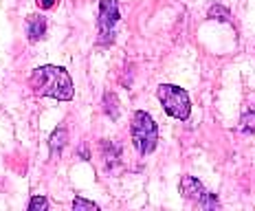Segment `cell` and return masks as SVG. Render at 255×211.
I'll return each instance as SVG.
<instances>
[{"label":"cell","mask_w":255,"mask_h":211,"mask_svg":"<svg viewBox=\"0 0 255 211\" xmlns=\"http://www.w3.org/2000/svg\"><path fill=\"white\" fill-rule=\"evenodd\" d=\"M29 86L40 97H51V99H57V102H71L73 95H75L73 79L62 66L35 68L29 77Z\"/></svg>","instance_id":"6da1fadb"},{"label":"cell","mask_w":255,"mask_h":211,"mask_svg":"<svg viewBox=\"0 0 255 211\" xmlns=\"http://www.w3.org/2000/svg\"><path fill=\"white\" fill-rule=\"evenodd\" d=\"M130 134H132V143H134L139 154H152V152L156 150L158 128L145 110H136V112L132 114Z\"/></svg>","instance_id":"7a4b0ae2"},{"label":"cell","mask_w":255,"mask_h":211,"mask_svg":"<svg viewBox=\"0 0 255 211\" xmlns=\"http://www.w3.org/2000/svg\"><path fill=\"white\" fill-rule=\"evenodd\" d=\"M156 97L158 102L163 104L165 112L174 119L185 121L191 112V104H189V95L183 91V88L174 86V84H161L156 88Z\"/></svg>","instance_id":"3957f363"},{"label":"cell","mask_w":255,"mask_h":211,"mask_svg":"<svg viewBox=\"0 0 255 211\" xmlns=\"http://www.w3.org/2000/svg\"><path fill=\"white\" fill-rule=\"evenodd\" d=\"M119 24V4L117 0H102L99 4V44H113Z\"/></svg>","instance_id":"277c9868"},{"label":"cell","mask_w":255,"mask_h":211,"mask_svg":"<svg viewBox=\"0 0 255 211\" xmlns=\"http://www.w3.org/2000/svg\"><path fill=\"white\" fill-rule=\"evenodd\" d=\"M180 192L187 200H194V203H200L203 207H216V198L211 196L209 192L203 187V183L194 176H183L180 178Z\"/></svg>","instance_id":"5b68a950"},{"label":"cell","mask_w":255,"mask_h":211,"mask_svg":"<svg viewBox=\"0 0 255 211\" xmlns=\"http://www.w3.org/2000/svg\"><path fill=\"white\" fill-rule=\"evenodd\" d=\"M26 35H29V42H40L46 35V18L44 15H29L26 18Z\"/></svg>","instance_id":"8992f818"},{"label":"cell","mask_w":255,"mask_h":211,"mask_svg":"<svg viewBox=\"0 0 255 211\" xmlns=\"http://www.w3.org/2000/svg\"><path fill=\"white\" fill-rule=\"evenodd\" d=\"M66 143H68L66 130H64V128H57V130L51 134V141H49V145H51V158H60L62 150L66 147Z\"/></svg>","instance_id":"52a82bcc"},{"label":"cell","mask_w":255,"mask_h":211,"mask_svg":"<svg viewBox=\"0 0 255 211\" xmlns=\"http://www.w3.org/2000/svg\"><path fill=\"white\" fill-rule=\"evenodd\" d=\"M104 110L110 114L113 119L119 117V108H117V97L113 93H106V97H104Z\"/></svg>","instance_id":"ba28073f"},{"label":"cell","mask_w":255,"mask_h":211,"mask_svg":"<svg viewBox=\"0 0 255 211\" xmlns=\"http://www.w3.org/2000/svg\"><path fill=\"white\" fill-rule=\"evenodd\" d=\"M49 209V200L44 196H33L29 203V211H46Z\"/></svg>","instance_id":"9c48e42d"},{"label":"cell","mask_w":255,"mask_h":211,"mask_svg":"<svg viewBox=\"0 0 255 211\" xmlns=\"http://www.w3.org/2000/svg\"><path fill=\"white\" fill-rule=\"evenodd\" d=\"M73 209H75V211H97L99 207L95 203H90V200L75 198V200H73Z\"/></svg>","instance_id":"30bf717a"},{"label":"cell","mask_w":255,"mask_h":211,"mask_svg":"<svg viewBox=\"0 0 255 211\" xmlns=\"http://www.w3.org/2000/svg\"><path fill=\"white\" fill-rule=\"evenodd\" d=\"M209 18H214V20H220V22H229V11L227 9H222V7H211L209 9Z\"/></svg>","instance_id":"8fae6325"},{"label":"cell","mask_w":255,"mask_h":211,"mask_svg":"<svg viewBox=\"0 0 255 211\" xmlns=\"http://www.w3.org/2000/svg\"><path fill=\"white\" fill-rule=\"evenodd\" d=\"M35 2H38L40 9H51V7H55L57 0H35Z\"/></svg>","instance_id":"7c38bea8"}]
</instances>
